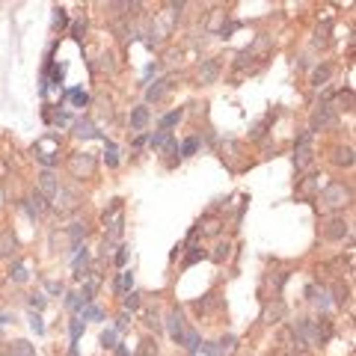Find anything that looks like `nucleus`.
Listing matches in <instances>:
<instances>
[{
    "label": "nucleus",
    "mask_w": 356,
    "mask_h": 356,
    "mask_svg": "<svg viewBox=\"0 0 356 356\" xmlns=\"http://www.w3.org/2000/svg\"><path fill=\"white\" fill-rule=\"evenodd\" d=\"M321 202H324V208H345V205L351 202V190H348L342 181H333V184L324 187Z\"/></svg>",
    "instance_id": "f257e3e1"
},
{
    "label": "nucleus",
    "mask_w": 356,
    "mask_h": 356,
    "mask_svg": "<svg viewBox=\"0 0 356 356\" xmlns=\"http://www.w3.org/2000/svg\"><path fill=\"white\" fill-rule=\"evenodd\" d=\"M312 160H315L312 131H303V134L297 137V154H294V163H297V169H306V166H312Z\"/></svg>",
    "instance_id": "f03ea898"
},
{
    "label": "nucleus",
    "mask_w": 356,
    "mask_h": 356,
    "mask_svg": "<svg viewBox=\"0 0 356 356\" xmlns=\"http://www.w3.org/2000/svg\"><path fill=\"white\" fill-rule=\"evenodd\" d=\"M336 125V110L330 107V104H321L315 113H312V134L315 131H327V128H333Z\"/></svg>",
    "instance_id": "7ed1b4c3"
},
{
    "label": "nucleus",
    "mask_w": 356,
    "mask_h": 356,
    "mask_svg": "<svg viewBox=\"0 0 356 356\" xmlns=\"http://www.w3.org/2000/svg\"><path fill=\"white\" fill-rule=\"evenodd\" d=\"M68 169H71L74 178H86V175H92V169H95V157L83 152V154H77V157L68 160Z\"/></svg>",
    "instance_id": "20e7f679"
},
{
    "label": "nucleus",
    "mask_w": 356,
    "mask_h": 356,
    "mask_svg": "<svg viewBox=\"0 0 356 356\" xmlns=\"http://www.w3.org/2000/svg\"><path fill=\"white\" fill-rule=\"evenodd\" d=\"M56 193H59V181H56V175H53L51 169L39 172V196H45V199H56Z\"/></svg>",
    "instance_id": "39448f33"
},
{
    "label": "nucleus",
    "mask_w": 356,
    "mask_h": 356,
    "mask_svg": "<svg viewBox=\"0 0 356 356\" xmlns=\"http://www.w3.org/2000/svg\"><path fill=\"white\" fill-rule=\"evenodd\" d=\"M74 137H77V140H107L89 119H77V122H74Z\"/></svg>",
    "instance_id": "423d86ee"
},
{
    "label": "nucleus",
    "mask_w": 356,
    "mask_h": 356,
    "mask_svg": "<svg viewBox=\"0 0 356 356\" xmlns=\"http://www.w3.org/2000/svg\"><path fill=\"white\" fill-rule=\"evenodd\" d=\"M166 321H169V336H172V342L181 345V339H184V315H181V309H172V312L166 315Z\"/></svg>",
    "instance_id": "0eeeda50"
},
{
    "label": "nucleus",
    "mask_w": 356,
    "mask_h": 356,
    "mask_svg": "<svg viewBox=\"0 0 356 356\" xmlns=\"http://www.w3.org/2000/svg\"><path fill=\"white\" fill-rule=\"evenodd\" d=\"M324 235H327L330 241H342V238L348 235V220H345V217H333V220L327 223Z\"/></svg>",
    "instance_id": "6e6552de"
},
{
    "label": "nucleus",
    "mask_w": 356,
    "mask_h": 356,
    "mask_svg": "<svg viewBox=\"0 0 356 356\" xmlns=\"http://www.w3.org/2000/svg\"><path fill=\"white\" fill-rule=\"evenodd\" d=\"M217 74H220V62H217V59H205L202 68H199V83L211 86V83L217 80Z\"/></svg>",
    "instance_id": "1a4fd4ad"
},
{
    "label": "nucleus",
    "mask_w": 356,
    "mask_h": 356,
    "mask_svg": "<svg viewBox=\"0 0 356 356\" xmlns=\"http://www.w3.org/2000/svg\"><path fill=\"white\" fill-rule=\"evenodd\" d=\"M149 119H152V113H149V107H146V104L134 107V110H131V131H146Z\"/></svg>",
    "instance_id": "9d476101"
},
{
    "label": "nucleus",
    "mask_w": 356,
    "mask_h": 356,
    "mask_svg": "<svg viewBox=\"0 0 356 356\" xmlns=\"http://www.w3.org/2000/svg\"><path fill=\"white\" fill-rule=\"evenodd\" d=\"M166 89H169V77H160V80H154V86L146 89V98L149 101H160L166 95Z\"/></svg>",
    "instance_id": "9b49d317"
},
{
    "label": "nucleus",
    "mask_w": 356,
    "mask_h": 356,
    "mask_svg": "<svg viewBox=\"0 0 356 356\" xmlns=\"http://www.w3.org/2000/svg\"><path fill=\"white\" fill-rule=\"evenodd\" d=\"M56 199H59V202H56V208H59L62 214H68V211H74V208H77V196H74V193H68V190H62V187H59Z\"/></svg>",
    "instance_id": "f8f14e48"
},
{
    "label": "nucleus",
    "mask_w": 356,
    "mask_h": 356,
    "mask_svg": "<svg viewBox=\"0 0 356 356\" xmlns=\"http://www.w3.org/2000/svg\"><path fill=\"white\" fill-rule=\"evenodd\" d=\"M128 291H134V270H122L119 279H116V294L125 297Z\"/></svg>",
    "instance_id": "ddd939ff"
},
{
    "label": "nucleus",
    "mask_w": 356,
    "mask_h": 356,
    "mask_svg": "<svg viewBox=\"0 0 356 356\" xmlns=\"http://www.w3.org/2000/svg\"><path fill=\"white\" fill-rule=\"evenodd\" d=\"M86 235H89V226H86V223H74V226L68 229V238H71V247H74V250H80V241H83Z\"/></svg>",
    "instance_id": "4468645a"
},
{
    "label": "nucleus",
    "mask_w": 356,
    "mask_h": 356,
    "mask_svg": "<svg viewBox=\"0 0 356 356\" xmlns=\"http://www.w3.org/2000/svg\"><path fill=\"white\" fill-rule=\"evenodd\" d=\"M181 345L187 348V354H196V351L202 348V336H199L196 330H184V339H181Z\"/></svg>",
    "instance_id": "2eb2a0df"
},
{
    "label": "nucleus",
    "mask_w": 356,
    "mask_h": 356,
    "mask_svg": "<svg viewBox=\"0 0 356 356\" xmlns=\"http://www.w3.org/2000/svg\"><path fill=\"white\" fill-rule=\"evenodd\" d=\"M181 119H184V110H181V107H178V110H172V113H166V116L160 119V131H169V128H172V125H178Z\"/></svg>",
    "instance_id": "dca6fc26"
},
{
    "label": "nucleus",
    "mask_w": 356,
    "mask_h": 356,
    "mask_svg": "<svg viewBox=\"0 0 356 356\" xmlns=\"http://www.w3.org/2000/svg\"><path fill=\"white\" fill-rule=\"evenodd\" d=\"M42 211H45V196H39V193L30 196V199H27V214H30V217H39Z\"/></svg>",
    "instance_id": "f3484780"
},
{
    "label": "nucleus",
    "mask_w": 356,
    "mask_h": 356,
    "mask_svg": "<svg viewBox=\"0 0 356 356\" xmlns=\"http://www.w3.org/2000/svg\"><path fill=\"white\" fill-rule=\"evenodd\" d=\"M309 297H312V303H318V306H321V309H330V294H327V291H324V288H321V291H318V288H315V285H309Z\"/></svg>",
    "instance_id": "a211bd4d"
},
{
    "label": "nucleus",
    "mask_w": 356,
    "mask_h": 356,
    "mask_svg": "<svg viewBox=\"0 0 356 356\" xmlns=\"http://www.w3.org/2000/svg\"><path fill=\"white\" fill-rule=\"evenodd\" d=\"M80 321H104V312H101L98 306H92V303H89V306H83V309H80Z\"/></svg>",
    "instance_id": "6ab92c4d"
},
{
    "label": "nucleus",
    "mask_w": 356,
    "mask_h": 356,
    "mask_svg": "<svg viewBox=\"0 0 356 356\" xmlns=\"http://www.w3.org/2000/svg\"><path fill=\"white\" fill-rule=\"evenodd\" d=\"M12 250H15V235L6 229V232L0 235V255H9Z\"/></svg>",
    "instance_id": "aec40b11"
},
{
    "label": "nucleus",
    "mask_w": 356,
    "mask_h": 356,
    "mask_svg": "<svg viewBox=\"0 0 356 356\" xmlns=\"http://www.w3.org/2000/svg\"><path fill=\"white\" fill-rule=\"evenodd\" d=\"M12 356H36V348H33L30 342H24V339H21V342H15V345H12Z\"/></svg>",
    "instance_id": "412c9836"
},
{
    "label": "nucleus",
    "mask_w": 356,
    "mask_h": 356,
    "mask_svg": "<svg viewBox=\"0 0 356 356\" xmlns=\"http://www.w3.org/2000/svg\"><path fill=\"white\" fill-rule=\"evenodd\" d=\"M65 98H71V101H74V107H86V104H89V95H86L83 89H68V92H65Z\"/></svg>",
    "instance_id": "4be33fe9"
},
{
    "label": "nucleus",
    "mask_w": 356,
    "mask_h": 356,
    "mask_svg": "<svg viewBox=\"0 0 356 356\" xmlns=\"http://www.w3.org/2000/svg\"><path fill=\"white\" fill-rule=\"evenodd\" d=\"M122 303H125V312H137V309L143 306V300H140V294H137V291H128Z\"/></svg>",
    "instance_id": "5701e85b"
},
{
    "label": "nucleus",
    "mask_w": 356,
    "mask_h": 356,
    "mask_svg": "<svg viewBox=\"0 0 356 356\" xmlns=\"http://www.w3.org/2000/svg\"><path fill=\"white\" fill-rule=\"evenodd\" d=\"M199 152V137H190V140H184V146H181V157H193Z\"/></svg>",
    "instance_id": "b1692460"
},
{
    "label": "nucleus",
    "mask_w": 356,
    "mask_h": 356,
    "mask_svg": "<svg viewBox=\"0 0 356 356\" xmlns=\"http://www.w3.org/2000/svg\"><path fill=\"white\" fill-rule=\"evenodd\" d=\"M71 351H77V342H80V336H83V321L77 318V321H71Z\"/></svg>",
    "instance_id": "393cba45"
},
{
    "label": "nucleus",
    "mask_w": 356,
    "mask_h": 356,
    "mask_svg": "<svg viewBox=\"0 0 356 356\" xmlns=\"http://www.w3.org/2000/svg\"><path fill=\"white\" fill-rule=\"evenodd\" d=\"M104 146H107V154H104L107 166H119V152H116V146H113L110 140H104Z\"/></svg>",
    "instance_id": "a878e982"
},
{
    "label": "nucleus",
    "mask_w": 356,
    "mask_h": 356,
    "mask_svg": "<svg viewBox=\"0 0 356 356\" xmlns=\"http://www.w3.org/2000/svg\"><path fill=\"white\" fill-rule=\"evenodd\" d=\"M336 163L339 166H354V152L351 149H339L336 152Z\"/></svg>",
    "instance_id": "bb28decb"
},
{
    "label": "nucleus",
    "mask_w": 356,
    "mask_h": 356,
    "mask_svg": "<svg viewBox=\"0 0 356 356\" xmlns=\"http://www.w3.org/2000/svg\"><path fill=\"white\" fill-rule=\"evenodd\" d=\"M116 336H119L116 330H104V333H101V348H104V351H113V348H116Z\"/></svg>",
    "instance_id": "cd10ccee"
},
{
    "label": "nucleus",
    "mask_w": 356,
    "mask_h": 356,
    "mask_svg": "<svg viewBox=\"0 0 356 356\" xmlns=\"http://www.w3.org/2000/svg\"><path fill=\"white\" fill-rule=\"evenodd\" d=\"M327 80H330V65H324V68H318V71L312 74V83H315V86H324Z\"/></svg>",
    "instance_id": "c85d7f7f"
},
{
    "label": "nucleus",
    "mask_w": 356,
    "mask_h": 356,
    "mask_svg": "<svg viewBox=\"0 0 356 356\" xmlns=\"http://www.w3.org/2000/svg\"><path fill=\"white\" fill-rule=\"evenodd\" d=\"M9 276H12V282H27V276H30V273H27V267H24V264H15Z\"/></svg>",
    "instance_id": "c756f323"
},
{
    "label": "nucleus",
    "mask_w": 356,
    "mask_h": 356,
    "mask_svg": "<svg viewBox=\"0 0 356 356\" xmlns=\"http://www.w3.org/2000/svg\"><path fill=\"white\" fill-rule=\"evenodd\" d=\"M45 306H48V300H45L42 294H30V309H33V312H42Z\"/></svg>",
    "instance_id": "7c9ffc66"
},
{
    "label": "nucleus",
    "mask_w": 356,
    "mask_h": 356,
    "mask_svg": "<svg viewBox=\"0 0 356 356\" xmlns=\"http://www.w3.org/2000/svg\"><path fill=\"white\" fill-rule=\"evenodd\" d=\"M65 24H68L65 9H53V27H65Z\"/></svg>",
    "instance_id": "2f4dec72"
},
{
    "label": "nucleus",
    "mask_w": 356,
    "mask_h": 356,
    "mask_svg": "<svg viewBox=\"0 0 356 356\" xmlns=\"http://www.w3.org/2000/svg\"><path fill=\"white\" fill-rule=\"evenodd\" d=\"M30 327H33V333H36V336H42V333H45V324H42V318H39L36 312L30 315Z\"/></svg>",
    "instance_id": "473e14b6"
},
{
    "label": "nucleus",
    "mask_w": 356,
    "mask_h": 356,
    "mask_svg": "<svg viewBox=\"0 0 356 356\" xmlns=\"http://www.w3.org/2000/svg\"><path fill=\"white\" fill-rule=\"evenodd\" d=\"M146 324H149V327H152L154 333H160V330H163V324L157 321V315H154V312H152V315H146Z\"/></svg>",
    "instance_id": "72a5a7b5"
},
{
    "label": "nucleus",
    "mask_w": 356,
    "mask_h": 356,
    "mask_svg": "<svg viewBox=\"0 0 356 356\" xmlns=\"http://www.w3.org/2000/svg\"><path fill=\"white\" fill-rule=\"evenodd\" d=\"M202 351H205L208 356H226V351H223L220 345H202Z\"/></svg>",
    "instance_id": "f704fd0d"
},
{
    "label": "nucleus",
    "mask_w": 356,
    "mask_h": 356,
    "mask_svg": "<svg viewBox=\"0 0 356 356\" xmlns=\"http://www.w3.org/2000/svg\"><path fill=\"white\" fill-rule=\"evenodd\" d=\"M125 261H128V247H119V253H116V264L125 267Z\"/></svg>",
    "instance_id": "c9c22d12"
},
{
    "label": "nucleus",
    "mask_w": 356,
    "mask_h": 356,
    "mask_svg": "<svg viewBox=\"0 0 356 356\" xmlns=\"http://www.w3.org/2000/svg\"><path fill=\"white\" fill-rule=\"evenodd\" d=\"M86 261H89V253H86V247H83V253H77V258H74V267L80 270V267H83Z\"/></svg>",
    "instance_id": "e433bc0d"
},
{
    "label": "nucleus",
    "mask_w": 356,
    "mask_h": 356,
    "mask_svg": "<svg viewBox=\"0 0 356 356\" xmlns=\"http://www.w3.org/2000/svg\"><path fill=\"white\" fill-rule=\"evenodd\" d=\"M226 255H229V244H220V247H217V253H214V258H217V261H223Z\"/></svg>",
    "instance_id": "4c0bfd02"
},
{
    "label": "nucleus",
    "mask_w": 356,
    "mask_h": 356,
    "mask_svg": "<svg viewBox=\"0 0 356 356\" xmlns=\"http://www.w3.org/2000/svg\"><path fill=\"white\" fill-rule=\"evenodd\" d=\"M128 324H131V321H128V312H122V315L116 318V333H119V330H125Z\"/></svg>",
    "instance_id": "58836bf2"
},
{
    "label": "nucleus",
    "mask_w": 356,
    "mask_h": 356,
    "mask_svg": "<svg viewBox=\"0 0 356 356\" xmlns=\"http://www.w3.org/2000/svg\"><path fill=\"white\" fill-rule=\"evenodd\" d=\"M199 258H205V250H196V253H190V258H187V264H196Z\"/></svg>",
    "instance_id": "ea45409f"
},
{
    "label": "nucleus",
    "mask_w": 356,
    "mask_h": 356,
    "mask_svg": "<svg viewBox=\"0 0 356 356\" xmlns=\"http://www.w3.org/2000/svg\"><path fill=\"white\" fill-rule=\"evenodd\" d=\"M83 30H86V24L77 21V24H74V39H83Z\"/></svg>",
    "instance_id": "a19ab883"
},
{
    "label": "nucleus",
    "mask_w": 356,
    "mask_h": 356,
    "mask_svg": "<svg viewBox=\"0 0 356 356\" xmlns=\"http://www.w3.org/2000/svg\"><path fill=\"white\" fill-rule=\"evenodd\" d=\"M48 291H51V294H62V285H59V282H48Z\"/></svg>",
    "instance_id": "79ce46f5"
},
{
    "label": "nucleus",
    "mask_w": 356,
    "mask_h": 356,
    "mask_svg": "<svg viewBox=\"0 0 356 356\" xmlns=\"http://www.w3.org/2000/svg\"><path fill=\"white\" fill-rule=\"evenodd\" d=\"M116 354H119V356H128V348H119V345H116Z\"/></svg>",
    "instance_id": "37998d69"
}]
</instances>
